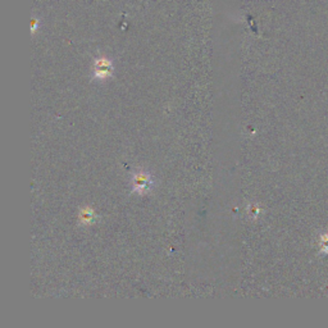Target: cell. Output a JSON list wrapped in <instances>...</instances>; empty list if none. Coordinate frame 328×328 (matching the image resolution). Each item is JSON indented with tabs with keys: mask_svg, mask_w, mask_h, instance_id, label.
I'll list each match as a JSON object with an SVG mask.
<instances>
[{
	"mask_svg": "<svg viewBox=\"0 0 328 328\" xmlns=\"http://www.w3.org/2000/svg\"><path fill=\"white\" fill-rule=\"evenodd\" d=\"M98 220V214L91 207H82L78 212V223L82 226H93Z\"/></svg>",
	"mask_w": 328,
	"mask_h": 328,
	"instance_id": "obj_3",
	"label": "cell"
},
{
	"mask_svg": "<svg viewBox=\"0 0 328 328\" xmlns=\"http://www.w3.org/2000/svg\"><path fill=\"white\" fill-rule=\"evenodd\" d=\"M154 186L155 181L152 173H149L148 170L143 169V168L136 169L131 176V189H132V192L137 195H146L154 189Z\"/></svg>",
	"mask_w": 328,
	"mask_h": 328,
	"instance_id": "obj_1",
	"label": "cell"
},
{
	"mask_svg": "<svg viewBox=\"0 0 328 328\" xmlns=\"http://www.w3.org/2000/svg\"><path fill=\"white\" fill-rule=\"evenodd\" d=\"M94 78L98 81H106L113 76V64L110 59L106 56H99L95 59L93 67Z\"/></svg>",
	"mask_w": 328,
	"mask_h": 328,
	"instance_id": "obj_2",
	"label": "cell"
}]
</instances>
